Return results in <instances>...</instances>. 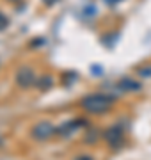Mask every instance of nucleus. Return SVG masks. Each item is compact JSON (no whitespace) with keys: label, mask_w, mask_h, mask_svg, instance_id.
I'll list each match as a JSON object with an SVG mask.
<instances>
[{"label":"nucleus","mask_w":151,"mask_h":160,"mask_svg":"<svg viewBox=\"0 0 151 160\" xmlns=\"http://www.w3.org/2000/svg\"><path fill=\"white\" fill-rule=\"evenodd\" d=\"M114 98L107 96L103 92H96V94H87L85 98H82V107L91 112V114H103L110 109Z\"/></svg>","instance_id":"nucleus-1"},{"label":"nucleus","mask_w":151,"mask_h":160,"mask_svg":"<svg viewBox=\"0 0 151 160\" xmlns=\"http://www.w3.org/2000/svg\"><path fill=\"white\" fill-rule=\"evenodd\" d=\"M57 132V128H53L52 123H48V121H41V123H37V125L32 126V130H30V133H32V137L36 139V141H46V139H50Z\"/></svg>","instance_id":"nucleus-2"},{"label":"nucleus","mask_w":151,"mask_h":160,"mask_svg":"<svg viewBox=\"0 0 151 160\" xmlns=\"http://www.w3.org/2000/svg\"><path fill=\"white\" fill-rule=\"evenodd\" d=\"M105 139H107V142L110 144L114 149L121 148L123 141H124V130H123V126L121 125L110 126L109 130L105 132Z\"/></svg>","instance_id":"nucleus-3"},{"label":"nucleus","mask_w":151,"mask_h":160,"mask_svg":"<svg viewBox=\"0 0 151 160\" xmlns=\"http://www.w3.org/2000/svg\"><path fill=\"white\" fill-rule=\"evenodd\" d=\"M16 84L20 87H30L36 84V75L32 71V68L29 66H22V68L16 71Z\"/></svg>","instance_id":"nucleus-4"},{"label":"nucleus","mask_w":151,"mask_h":160,"mask_svg":"<svg viewBox=\"0 0 151 160\" xmlns=\"http://www.w3.org/2000/svg\"><path fill=\"white\" fill-rule=\"evenodd\" d=\"M117 89L119 91H126V92H137L142 89V86H140L139 80H134V78H130V77H123L117 82Z\"/></svg>","instance_id":"nucleus-5"},{"label":"nucleus","mask_w":151,"mask_h":160,"mask_svg":"<svg viewBox=\"0 0 151 160\" xmlns=\"http://www.w3.org/2000/svg\"><path fill=\"white\" fill-rule=\"evenodd\" d=\"M87 123H85V119H82V118H76L75 121H70V123H64V125H61L57 128V132L55 133H59V135H71V132L76 130V128H80V126H85Z\"/></svg>","instance_id":"nucleus-6"},{"label":"nucleus","mask_w":151,"mask_h":160,"mask_svg":"<svg viewBox=\"0 0 151 160\" xmlns=\"http://www.w3.org/2000/svg\"><path fill=\"white\" fill-rule=\"evenodd\" d=\"M36 86H37L39 91H48L53 86V78L50 75H43V77H39V78L36 80Z\"/></svg>","instance_id":"nucleus-7"},{"label":"nucleus","mask_w":151,"mask_h":160,"mask_svg":"<svg viewBox=\"0 0 151 160\" xmlns=\"http://www.w3.org/2000/svg\"><path fill=\"white\" fill-rule=\"evenodd\" d=\"M137 73H139L140 77H144V78H149V77H151V64H148V66H140V68H137Z\"/></svg>","instance_id":"nucleus-8"},{"label":"nucleus","mask_w":151,"mask_h":160,"mask_svg":"<svg viewBox=\"0 0 151 160\" xmlns=\"http://www.w3.org/2000/svg\"><path fill=\"white\" fill-rule=\"evenodd\" d=\"M7 27H9V18L4 12H0V30H6Z\"/></svg>","instance_id":"nucleus-9"},{"label":"nucleus","mask_w":151,"mask_h":160,"mask_svg":"<svg viewBox=\"0 0 151 160\" xmlns=\"http://www.w3.org/2000/svg\"><path fill=\"white\" fill-rule=\"evenodd\" d=\"M43 43H45V39H34L32 43H30V46H32V48H34V46H41Z\"/></svg>","instance_id":"nucleus-10"},{"label":"nucleus","mask_w":151,"mask_h":160,"mask_svg":"<svg viewBox=\"0 0 151 160\" xmlns=\"http://www.w3.org/2000/svg\"><path fill=\"white\" fill-rule=\"evenodd\" d=\"M76 160H94L93 157H87V155H84V157H76Z\"/></svg>","instance_id":"nucleus-11"},{"label":"nucleus","mask_w":151,"mask_h":160,"mask_svg":"<svg viewBox=\"0 0 151 160\" xmlns=\"http://www.w3.org/2000/svg\"><path fill=\"white\" fill-rule=\"evenodd\" d=\"M105 2H107L109 6H116L117 2H121V0H105Z\"/></svg>","instance_id":"nucleus-12"},{"label":"nucleus","mask_w":151,"mask_h":160,"mask_svg":"<svg viewBox=\"0 0 151 160\" xmlns=\"http://www.w3.org/2000/svg\"><path fill=\"white\" fill-rule=\"evenodd\" d=\"M43 2H45V4H46V6H53V4H55V2H59V0H43Z\"/></svg>","instance_id":"nucleus-13"},{"label":"nucleus","mask_w":151,"mask_h":160,"mask_svg":"<svg viewBox=\"0 0 151 160\" xmlns=\"http://www.w3.org/2000/svg\"><path fill=\"white\" fill-rule=\"evenodd\" d=\"M9 2H20V0H9Z\"/></svg>","instance_id":"nucleus-14"},{"label":"nucleus","mask_w":151,"mask_h":160,"mask_svg":"<svg viewBox=\"0 0 151 160\" xmlns=\"http://www.w3.org/2000/svg\"><path fill=\"white\" fill-rule=\"evenodd\" d=\"M0 144H2V141H0Z\"/></svg>","instance_id":"nucleus-15"}]
</instances>
